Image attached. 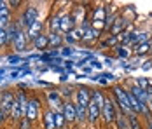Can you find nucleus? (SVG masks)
I'll use <instances>...</instances> for the list:
<instances>
[{
	"label": "nucleus",
	"instance_id": "nucleus-1",
	"mask_svg": "<svg viewBox=\"0 0 152 129\" xmlns=\"http://www.w3.org/2000/svg\"><path fill=\"white\" fill-rule=\"evenodd\" d=\"M112 91H114V96H115V100H117L119 106H121L122 114L124 115L133 114L131 105H129V98H128V91H126L122 86H119V84H115V86L112 87Z\"/></svg>",
	"mask_w": 152,
	"mask_h": 129
},
{
	"label": "nucleus",
	"instance_id": "nucleus-2",
	"mask_svg": "<svg viewBox=\"0 0 152 129\" xmlns=\"http://www.w3.org/2000/svg\"><path fill=\"white\" fill-rule=\"evenodd\" d=\"M19 21H21V26L25 30L31 28L37 21H39V7L37 5H28L26 9H25V12L21 14V17H19Z\"/></svg>",
	"mask_w": 152,
	"mask_h": 129
},
{
	"label": "nucleus",
	"instance_id": "nucleus-3",
	"mask_svg": "<svg viewBox=\"0 0 152 129\" xmlns=\"http://www.w3.org/2000/svg\"><path fill=\"white\" fill-rule=\"evenodd\" d=\"M14 101H16V94L12 93V91H9V89L2 91V94H0V110L4 112V117H5V119L11 117Z\"/></svg>",
	"mask_w": 152,
	"mask_h": 129
},
{
	"label": "nucleus",
	"instance_id": "nucleus-4",
	"mask_svg": "<svg viewBox=\"0 0 152 129\" xmlns=\"http://www.w3.org/2000/svg\"><path fill=\"white\" fill-rule=\"evenodd\" d=\"M102 117L105 120V124H112L117 120V112H115V105H114V100L107 98L105 105L102 106Z\"/></svg>",
	"mask_w": 152,
	"mask_h": 129
},
{
	"label": "nucleus",
	"instance_id": "nucleus-5",
	"mask_svg": "<svg viewBox=\"0 0 152 129\" xmlns=\"http://www.w3.org/2000/svg\"><path fill=\"white\" fill-rule=\"evenodd\" d=\"M39 114H40V101L37 98L28 100V106H26V119L31 124H35L39 120Z\"/></svg>",
	"mask_w": 152,
	"mask_h": 129
},
{
	"label": "nucleus",
	"instance_id": "nucleus-6",
	"mask_svg": "<svg viewBox=\"0 0 152 129\" xmlns=\"http://www.w3.org/2000/svg\"><path fill=\"white\" fill-rule=\"evenodd\" d=\"M61 112H63V117H65L66 124H72V122H75V120H77L75 103H72V101H65V103H63Z\"/></svg>",
	"mask_w": 152,
	"mask_h": 129
},
{
	"label": "nucleus",
	"instance_id": "nucleus-7",
	"mask_svg": "<svg viewBox=\"0 0 152 129\" xmlns=\"http://www.w3.org/2000/svg\"><path fill=\"white\" fill-rule=\"evenodd\" d=\"M75 100H77V105H82V106H88L91 103V89L88 87H79L75 91Z\"/></svg>",
	"mask_w": 152,
	"mask_h": 129
},
{
	"label": "nucleus",
	"instance_id": "nucleus-8",
	"mask_svg": "<svg viewBox=\"0 0 152 129\" xmlns=\"http://www.w3.org/2000/svg\"><path fill=\"white\" fill-rule=\"evenodd\" d=\"M100 115H102V108H100L96 103H93L91 101V103L88 105V122H89L91 126H96Z\"/></svg>",
	"mask_w": 152,
	"mask_h": 129
},
{
	"label": "nucleus",
	"instance_id": "nucleus-9",
	"mask_svg": "<svg viewBox=\"0 0 152 129\" xmlns=\"http://www.w3.org/2000/svg\"><path fill=\"white\" fill-rule=\"evenodd\" d=\"M60 30L63 33H72L75 30V17L72 14H65L61 17V23H60Z\"/></svg>",
	"mask_w": 152,
	"mask_h": 129
},
{
	"label": "nucleus",
	"instance_id": "nucleus-10",
	"mask_svg": "<svg viewBox=\"0 0 152 129\" xmlns=\"http://www.w3.org/2000/svg\"><path fill=\"white\" fill-rule=\"evenodd\" d=\"M46 98H47V103H49L51 106H56L58 110H61V108H63V101H61L60 91H54V89L46 91Z\"/></svg>",
	"mask_w": 152,
	"mask_h": 129
},
{
	"label": "nucleus",
	"instance_id": "nucleus-11",
	"mask_svg": "<svg viewBox=\"0 0 152 129\" xmlns=\"http://www.w3.org/2000/svg\"><path fill=\"white\" fill-rule=\"evenodd\" d=\"M26 31L21 28L19 31H18V35L14 37V40H12V45H14V49L18 51V52H23L25 49H26Z\"/></svg>",
	"mask_w": 152,
	"mask_h": 129
},
{
	"label": "nucleus",
	"instance_id": "nucleus-12",
	"mask_svg": "<svg viewBox=\"0 0 152 129\" xmlns=\"http://www.w3.org/2000/svg\"><path fill=\"white\" fill-rule=\"evenodd\" d=\"M42 28H44V25H42V21H37L31 28L26 30V39L30 40V42H33L37 37H40L42 35Z\"/></svg>",
	"mask_w": 152,
	"mask_h": 129
},
{
	"label": "nucleus",
	"instance_id": "nucleus-13",
	"mask_svg": "<svg viewBox=\"0 0 152 129\" xmlns=\"http://www.w3.org/2000/svg\"><path fill=\"white\" fill-rule=\"evenodd\" d=\"M42 122H44V129H56V122H54V110L47 108L44 115H42Z\"/></svg>",
	"mask_w": 152,
	"mask_h": 129
},
{
	"label": "nucleus",
	"instance_id": "nucleus-14",
	"mask_svg": "<svg viewBox=\"0 0 152 129\" xmlns=\"http://www.w3.org/2000/svg\"><path fill=\"white\" fill-rule=\"evenodd\" d=\"M135 96H137L138 100L142 101V103H151V96H149V93L145 91V89H142V87H138V86H131V89H129Z\"/></svg>",
	"mask_w": 152,
	"mask_h": 129
},
{
	"label": "nucleus",
	"instance_id": "nucleus-15",
	"mask_svg": "<svg viewBox=\"0 0 152 129\" xmlns=\"http://www.w3.org/2000/svg\"><path fill=\"white\" fill-rule=\"evenodd\" d=\"M31 45H33V49H46L47 45H49V37L42 33L40 37H37V39L31 42Z\"/></svg>",
	"mask_w": 152,
	"mask_h": 129
},
{
	"label": "nucleus",
	"instance_id": "nucleus-16",
	"mask_svg": "<svg viewBox=\"0 0 152 129\" xmlns=\"http://www.w3.org/2000/svg\"><path fill=\"white\" fill-rule=\"evenodd\" d=\"M75 112H77V122L84 124L86 119H88V106H82V105H77L75 103Z\"/></svg>",
	"mask_w": 152,
	"mask_h": 129
},
{
	"label": "nucleus",
	"instance_id": "nucleus-17",
	"mask_svg": "<svg viewBox=\"0 0 152 129\" xmlns=\"http://www.w3.org/2000/svg\"><path fill=\"white\" fill-rule=\"evenodd\" d=\"M98 35H100V30H96V28H88V30H84V37H82V40L84 42H89V40H94V39H98Z\"/></svg>",
	"mask_w": 152,
	"mask_h": 129
},
{
	"label": "nucleus",
	"instance_id": "nucleus-18",
	"mask_svg": "<svg viewBox=\"0 0 152 129\" xmlns=\"http://www.w3.org/2000/svg\"><path fill=\"white\" fill-rule=\"evenodd\" d=\"M105 100H107V98L100 93V91H91V101H93V103H96L100 108L105 105Z\"/></svg>",
	"mask_w": 152,
	"mask_h": 129
},
{
	"label": "nucleus",
	"instance_id": "nucleus-19",
	"mask_svg": "<svg viewBox=\"0 0 152 129\" xmlns=\"http://www.w3.org/2000/svg\"><path fill=\"white\" fill-rule=\"evenodd\" d=\"M54 122H56V129H63L65 128L66 120H65V117H63V112H61V110H56V112H54Z\"/></svg>",
	"mask_w": 152,
	"mask_h": 129
},
{
	"label": "nucleus",
	"instance_id": "nucleus-20",
	"mask_svg": "<svg viewBox=\"0 0 152 129\" xmlns=\"http://www.w3.org/2000/svg\"><path fill=\"white\" fill-rule=\"evenodd\" d=\"M115 124H117V129H131L129 128V122H128V115H117V120H115Z\"/></svg>",
	"mask_w": 152,
	"mask_h": 129
},
{
	"label": "nucleus",
	"instance_id": "nucleus-21",
	"mask_svg": "<svg viewBox=\"0 0 152 129\" xmlns=\"http://www.w3.org/2000/svg\"><path fill=\"white\" fill-rule=\"evenodd\" d=\"M145 42H149V33H147V31H142V33H137L133 45L138 47V45H142V44H145Z\"/></svg>",
	"mask_w": 152,
	"mask_h": 129
},
{
	"label": "nucleus",
	"instance_id": "nucleus-22",
	"mask_svg": "<svg viewBox=\"0 0 152 129\" xmlns=\"http://www.w3.org/2000/svg\"><path fill=\"white\" fill-rule=\"evenodd\" d=\"M128 122H129V128L131 129H142V124H140V120H138L137 114H129L128 115Z\"/></svg>",
	"mask_w": 152,
	"mask_h": 129
},
{
	"label": "nucleus",
	"instance_id": "nucleus-23",
	"mask_svg": "<svg viewBox=\"0 0 152 129\" xmlns=\"http://www.w3.org/2000/svg\"><path fill=\"white\" fill-rule=\"evenodd\" d=\"M9 25H11V11L0 14V28H9Z\"/></svg>",
	"mask_w": 152,
	"mask_h": 129
},
{
	"label": "nucleus",
	"instance_id": "nucleus-24",
	"mask_svg": "<svg viewBox=\"0 0 152 129\" xmlns=\"http://www.w3.org/2000/svg\"><path fill=\"white\" fill-rule=\"evenodd\" d=\"M151 47H152L151 40H149V42H145V44H142V45H138V47H137V54H138V56H145V54L151 51Z\"/></svg>",
	"mask_w": 152,
	"mask_h": 129
},
{
	"label": "nucleus",
	"instance_id": "nucleus-25",
	"mask_svg": "<svg viewBox=\"0 0 152 129\" xmlns=\"http://www.w3.org/2000/svg\"><path fill=\"white\" fill-rule=\"evenodd\" d=\"M60 94H61V98H66V101H70V98L74 96V87L72 86H65L60 91Z\"/></svg>",
	"mask_w": 152,
	"mask_h": 129
},
{
	"label": "nucleus",
	"instance_id": "nucleus-26",
	"mask_svg": "<svg viewBox=\"0 0 152 129\" xmlns=\"http://www.w3.org/2000/svg\"><path fill=\"white\" fill-rule=\"evenodd\" d=\"M60 23H61V17H58V16H53V17H51L49 26H51V31H53V33H56V31L60 30Z\"/></svg>",
	"mask_w": 152,
	"mask_h": 129
},
{
	"label": "nucleus",
	"instance_id": "nucleus-27",
	"mask_svg": "<svg viewBox=\"0 0 152 129\" xmlns=\"http://www.w3.org/2000/svg\"><path fill=\"white\" fill-rule=\"evenodd\" d=\"M9 44V35H7V28H0V47H5Z\"/></svg>",
	"mask_w": 152,
	"mask_h": 129
},
{
	"label": "nucleus",
	"instance_id": "nucleus-28",
	"mask_svg": "<svg viewBox=\"0 0 152 129\" xmlns=\"http://www.w3.org/2000/svg\"><path fill=\"white\" fill-rule=\"evenodd\" d=\"M61 42H63L61 35H58V33H51V37H49V44H53L54 47H60Z\"/></svg>",
	"mask_w": 152,
	"mask_h": 129
},
{
	"label": "nucleus",
	"instance_id": "nucleus-29",
	"mask_svg": "<svg viewBox=\"0 0 152 129\" xmlns=\"http://www.w3.org/2000/svg\"><path fill=\"white\" fill-rule=\"evenodd\" d=\"M137 86L142 87V89H145V91L151 87V86H149V80H147V79H143V77H140V79L137 80Z\"/></svg>",
	"mask_w": 152,
	"mask_h": 129
},
{
	"label": "nucleus",
	"instance_id": "nucleus-30",
	"mask_svg": "<svg viewBox=\"0 0 152 129\" xmlns=\"http://www.w3.org/2000/svg\"><path fill=\"white\" fill-rule=\"evenodd\" d=\"M117 56L119 58H128L129 56V51L126 47H117Z\"/></svg>",
	"mask_w": 152,
	"mask_h": 129
},
{
	"label": "nucleus",
	"instance_id": "nucleus-31",
	"mask_svg": "<svg viewBox=\"0 0 152 129\" xmlns=\"http://www.w3.org/2000/svg\"><path fill=\"white\" fill-rule=\"evenodd\" d=\"M9 2H4V0H0V14H4V12H7V11H11L9 7Z\"/></svg>",
	"mask_w": 152,
	"mask_h": 129
},
{
	"label": "nucleus",
	"instance_id": "nucleus-32",
	"mask_svg": "<svg viewBox=\"0 0 152 129\" xmlns=\"http://www.w3.org/2000/svg\"><path fill=\"white\" fill-rule=\"evenodd\" d=\"M65 42H66V44H75L77 39L72 35V33H66V37H65Z\"/></svg>",
	"mask_w": 152,
	"mask_h": 129
},
{
	"label": "nucleus",
	"instance_id": "nucleus-33",
	"mask_svg": "<svg viewBox=\"0 0 152 129\" xmlns=\"http://www.w3.org/2000/svg\"><path fill=\"white\" fill-rule=\"evenodd\" d=\"M91 65H93V66H96V68H100V66H102V63H98V59H94V58H91Z\"/></svg>",
	"mask_w": 152,
	"mask_h": 129
},
{
	"label": "nucleus",
	"instance_id": "nucleus-34",
	"mask_svg": "<svg viewBox=\"0 0 152 129\" xmlns=\"http://www.w3.org/2000/svg\"><path fill=\"white\" fill-rule=\"evenodd\" d=\"M151 66H152V59H149V61H147L145 65H142V68H143V70H149Z\"/></svg>",
	"mask_w": 152,
	"mask_h": 129
},
{
	"label": "nucleus",
	"instance_id": "nucleus-35",
	"mask_svg": "<svg viewBox=\"0 0 152 129\" xmlns=\"http://www.w3.org/2000/svg\"><path fill=\"white\" fill-rule=\"evenodd\" d=\"M21 4H23V2H9V5H11V7H18V5H21Z\"/></svg>",
	"mask_w": 152,
	"mask_h": 129
},
{
	"label": "nucleus",
	"instance_id": "nucleus-36",
	"mask_svg": "<svg viewBox=\"0 0 152 129\" xmlns=\"http://www.w3.org/2000/svg\"><path fill=\"white\" fill-rule=\"evenodd\" d=\"M70 54H72V49H68V47H66V49L63 51V56H70Z\"/></svg>",
	"mask_w": 152,
	"mask_h": 129
},
{
	"label": "nucleus",
	"instance_id": "nucleus-37",
	"mask_svg": "<svg viewBox=\"0 0 152 129\" xmlns=\"http://www.w3.org/2000/svg\"><path fill=\"white\" fill-rule=\"evenodd\" d=\"M147 128L152 129V117H149V119H147Z\"/></svg>",
	"mask_w": 152,
	"mask_h": 129
},
{
	"label": "nucleus",
	"instance_id": "nucleus-38",
	"mask_svg": "<svg viewBox=\"0 0 152 129\" xmlns=\"http://www.w3.org/2000/svg\"><path fill=\"white\" fill-rule=\"evenodd\" d=\"M4 120H5V117H4V112L0 110V126H2V122H4Z\"/></svg>",
	"mask_w": 152,
	"mask_h": 129
},
{
	"label": "nucleus",
	"instance_id": "nucleus-39",
	"mask_svg": "<svg viewBox=\"0 0 152 129\" xmlns=\"http://www.w3.org/2000/svg\"><path fill=\"white\" fill-rule=\"evenodd\" d=\"M149 106H151V108H152V98H151V103H149Z\"/></svg>",
	"mask_w": 152,
	"mask_h": 129
},
{
	"label": "nucleus",
	"instance_id": "nucleus-40",
	"mask_svg": "<svg viewBox=\"0 0 152 129\" xmlns=\"http://www.w3.org/2000/svg\"><path fill=\"white\" fill-rule=\"evenodd\" d=\"M151 45H152V42H151Z\"/></svg>",
	"mask_w": 152,
	"mask_h": 129
}]
</instances>
